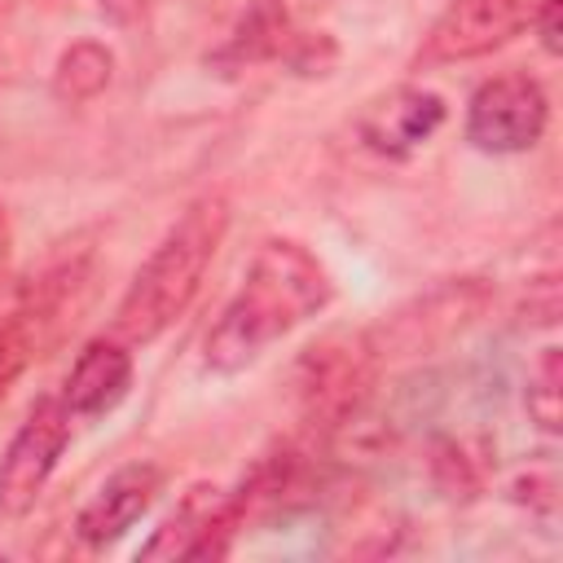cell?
Returning a JSON list of instances; mask_svg holds the SVG:
<instances>
[{"instance_id":"6da1fadb","label":"cell","mask_w":563,"mask_h":563,"mask_svg":"<svg viewBox=\"0 0 563 563\" xmlns=\"http://www.w3.org/2000/svg\"><path fill=\"white\" fill-rule=\"evenodd\" d=\"M334 286L321 260L290 242V238H268L216 325L207 330L202 343V365L216 374H238L251 361H260L277 339H286L295 325L317 317L330 303Z\"/></svg>"},{"instance_id":"7a4b0ae2","label":"cell","mask_w":563,"mask_h":563,"mask_svg":"<svg viewBox=\"0 0 563 563\" xmlns=\"http://www.w3.org/2000/svg\"><path fill=\"white\" fill-rule=\"evenodd\" d=\"M229 229V202L220 194L194 198L180 220L158 238L150 260L128 282L119 308H114V334L123 343H154L163 330L176 325V317L194 303L220 242Z\"/></svg>"},{"instance_id":"30bf717a","label":"cell","mask_w":563,"mask_h":563,"mask_svg":"<svg viewBox=\"0 0 563 563\" xmlns=\"http://www.w3.org/2000/svg\"><path fill=\"white\" fill-rule=\"evenodd\" d=\"M163 493V466L154 462H128L119 466L75 515V537L88 550H106L114 545Z\"/></svg>"},{"instance_id":"ac0fdd59","label":"cell","mask_w":563,"mask_h":563,"mask_svg":"<svg viewBox=\"0 0 563 563\" xmlns=\"http://www.w3.org/2000/svg\"><path fill=\"white\" fill-rule=\"evenodd\" d=\"M0 9H4V0H0Z\"/></svg>"},{"instance_id":"5bb4252c","label":"cell","mask_w":563,"mask_h":563,"mask_svg":"<svg viewBox=\"0 0 563 563\" xmlns=\"http://www.w3.org/2000/svg\"><path fill=\"white\" fill-rule=\"evenodd\" d=\"M523 405H528V418H532L545 435L559 431V418H563V352H559L554 343L541 347V356L532 361Z\"/></svg>"},{"instance_id":"2e32d148","label":"cell","mask_w":563,"mask_h":563,"mask_svg":"<svg viewBox=\"0 0 563 563\" xmlns=\"http://www.w3.org/2000/svg\"><path fill=\"white\" fill-rule=\"evenodd\" d=\"M559 13H563V0H541L537 13H532V22H528V31L541 35V48L545 53H559Z\"/></svg>"},{"instance_id":"7c38bea8","label":"cell","mask_w":563,"mask_h":563,"mask_svg":"<svg viewBox=\"0 0 563 563\" xmlns=\"http://www.w3.org/2000/svg\"><path fill=\"white\" fill-rule=\"evenodd\" d=\"M295 40H299V31H295L282 0H251L246 13L238 18L233 35L216 48L211 62L224 70H242V66H260V62H286Z\"/></svg>"},{"instance_id":"9a60e30c","label":"cell","mask_w":563,"mask_h":563,"mask_svg":"<svg viewBox=\"0 0 563 563\" xmlns=\"http://www.w3.org/2000/svg\"><path fill=\"white\" fill-rule=\"evenodd\" d=\"M35 347H40L35 325H31L22 312H13V317L0 325V400H4V391L18 383V374L31 365Z\"/></svg>"},{"instance_id":"8992f818","label":"cell","mask_w":563,"mask_h":563,"mask_svg":"<svg viewBox=\"0 0 563 563\" xmlns=\"http://www.w3.org/2000/svg\"><path fill=\"white\" fill-rule=\"evenodd\" d=\"M374 347L365 334H334L303 352L299 361V400L303 418L312 427H339L347 413H356L361 396L374 378Z\"/></svg>"},{"instance_id":"8fae6325","label":"cell","mask_w":563,"mask_h":563,"mask_svg":"<svg viewBox=\"0 0 563 563\" xmlns=\"http://www.w3.org/2000/svg\"><path fill=\"white\" fill-rule=\"evenodd\" d=\"M132 387V356L119 339H92L62 387V405L70 409V418H101L110 409H119V400Z\"/></svg>"},{"instance_id":"52a82bcc","label":"cell","mask_w":563,"mask_h":563,"mask_svg":"<svg viewBox=\"0 0 563 563\" xmlns=\"http://www.w3.org/2000/svg\"><path fill=\"white\" fill-rule=\"evenodd\" d=\"M246 510V488L220 493L211 484H198L154 528V537L141 545V559H224Z\"/></svg>"},{"instance_id":"ba28073f","label":"cell","mask_w":563,"mask_h":563,"mask_svg":"<svg viewBox=\"0 0 563 563\" xmlns=\"http://www.w3.org/2000/svg\"><path fill=\"white\" fill-rule=\"evenodd\" d=\"M541 0H453L431 31L422 35L418 66H453L484 57L501 44H510L519 31H528Z\"/></svg>"},{"instance_id":"5b68a950","label":"cell","mask_w":563,"mask_h":563,"mask_svg":"<svg viewBox=\"0 0 563 563\" xmlns=\"http://www.w3.org/2000/svg\"><path fill=\"white\" fill-rule=\"evenodd\" d=\"M493 290L479 277H457L444 282L435 290H427L422 299L396 308L378 330H365L374 356H400V352H431L440 343H449L453 334H462L484 308H488Z\"/></svg>"},{"instance_id":"e0dca14e","label":"cell","mask_w":563,"mask_h":563,"mask_svg":"<svg viewBox=\"0 0 563 563\" xmlns=\"http://www.w3.org/2000/svg\"><path fill=\"white\" fill-rule=\"evenodd\" d=\"M9 260H13V229H9V216L0 207V286L9 282Z\"/></svg>"},{"instance_id":"4fadbf2b","label":"cell","mask_w":563,"mask_h":563,"mask_svg":"<svg viewBox=\"0 0 563 563\" xmlns=\"http://www.w3.org/2000/svg\"><path fill=\"white\" fill-rule=\"evenodd\" d=\"M110 75H114V53L101 40H75L57 57L53 92H57V101L84 106V101H92V97H101L110 88Z\"/></svg>"},{"instance_id":"3957f363","label":"cell","mask_w":563,"mask_h":563,"mask_svg":"<svg viewBox=\"0 0 563 563\" xmlns=\"http://www.w3.org/2000/svg\"><path fill=\"white\" fill-rule=\"evenodd\" d=\"M550 97L528 70L484 79L466 101V141L484 154H523L545 136Z\"/></svg>"},{"instance_id":"9c48e42d","label":"cell","mask_w":563,"mask_h":563,"mask_svg":"<svg viewBox=\"0 0 563 563\" xmlns=\"http://www.w3.org/2000/svg\"><path fill=\"white\" fill-rule=\"evenodd\" d=\"M449 106L440 92L431 88H418V84H405V88H391L383 97H374L361 119H356V132L361 141L383 154V158H409L413 150H422L440 123H444Z\"/></svg>"},{"instance_id":"277c9868","label":"cell","mask_w":563,"mask_h":563,"mask_svg":"<svg viewBox=\"0 0 563 563\" xmlns=\"http://www.w3.org/2000/svg\"><path fill=\"white\" fill-rule=\"evenodd\" d=\"M70 444V409L62 396H40L0 457V515L22 519L35 510L48 475Z\"/></svg>"}]
</instances>
